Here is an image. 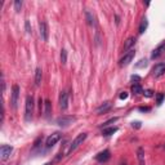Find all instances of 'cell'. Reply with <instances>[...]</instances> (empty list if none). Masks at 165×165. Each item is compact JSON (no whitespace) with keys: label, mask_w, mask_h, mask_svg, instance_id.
Returning <instances> with one entry per match:
<instances>
[{"label":"cell","mask_w":165,"mask_h":165,"mask_svg":"<svg viewBox=\"0 0 165 165\" xmlns=\"http://www.w3.org/2000/svg\"><path fill=\"white\" fill-rule=\"evenodd\" d=\"M146 66H147V59H141L140 63L135 64V67H137V69H142V67H146Z\"/></svg>","instance_id":"cell-25"},{"label":"cell","mask_w":165,"mask_h":165,"mask_svg":"<svg viewBox=\"0 0 165 165\" xmlns=\"http://www.w3.org/2000/svg\"><path fill=\"white\" fill-rule=\"evenodd\" d=\"M25 26H26V31H27L28 34H30V32H31V28H30V22L26 21V22H25Z\"/></svg>","instance_id":"cell-29"},{"label":"cell","mask_w":165,"mask_h":165,"mask_svg":"<svg viewBox=\"0 0 165 165\" xmlns=\"http://www.w3.org/2000/svg\"><path fill=\"white\" fill-rule=\"evenodd\" d=\"M61 133H58V132H56V133H53V134H50L49 137L47 138V141H45V146H47V148H50V147H53L54 144L57 143L58 141L61 140Z\"/></svg>","instance_id":"cell-5"},{"label":"cell","mask_w":165,"mask_h":165,"mask_svg":"<svg viewBox=\"0 0 165 165\" xmlns=\"http://www.w3.org/2000/svg\"><path fill=\"white\" fill-rule=\"evenodd\" d=\"M111 106H112V105H111V102H105V103H102V105L96 110L97 115H102V114H105V112H107L108 110L111 108Z\"/></svg>","instance_id":"cell-13"},{"label":"cell","mask_w":165,"mask_h":165,"mask_svg":"<svg viewBox=\"0 0 165 165\" xmlns=\"http://www.w3.org/2000/svg\"><path fill=\"white\" fill-rule=\"evenodd\" d=\"M86 137H88V134L86 133H80L77 137L72 142L70 143V146H69V148H67V152H66V155H69V154H71L72 151H75L77 147L80 146V144H83V142L86 140Z\"/></svg>","instance_id":"cell-1"},{"label":"cell","mask_w":165,"mask_h":165,"mask_svg":"<svg viewBox=\"0 0 165 165\" xmlns=\"http://www.w3.org/2000/svg\"><path fill=\"white\" fill-rule=\"evenodd\" d=\"M164 147H165V146H164Z\"/></svg>","instance_id":"cell-36"},{"label":"cell","mask_w":165,"mask_h":165,"mask_svg":"<svg viewBox=\"0 0 165 165\" xmlns=\"http://www.w3.org/2000/svg\"><path fill=\"white\" fill-rule=\"evenodd\" d=\"M147 26H148L147 18H143L142 19V22H141V25H140V34H143V32L147 30Z\"/></svg>","instance_id":"cell-20"},{"label":"cell","mask_w":165,"mask_h":165,"mask_svg":"<svg viewBox=\"0 0 165 165\" xmlns=\"http://www.w3.org/2000/svg\"><path fill=\"white\" fill-rule=\"evenodd\" d=\"M128 98V93L127 92H123L120 94V99H127Z\"/></svg>","instance_id":"cell-30"},{"label":"cell","mask_w":165,"mask_h":165,"mask_svg":"<svg viewBox=\"0 0 165 165\" xmlns=\"http://www.w3.org/2000/svg\"><path fill=\"white\" fill-rule=\"evenodd\" d=\"M52 114V103L50 101H44V115H45V118H49Z\"/></svg>","instance_id":"cell-16"},{"label":"cell","mask_w":165,"mask_h":165,"mask_svg":"<svg viewBox=\"0 0 165 165\" xmlns=\"http://www.w3.org/2000/svg\"><path fill=\"white\" fill-rule=\"evenodd\" d=\"M132 127L135 128V129H140L141 128V121H133L132 123Z\"/></svg>","instance_id":"cell-28"},{"label":"cell","mask_w":165,"mask_h":165,"mask_svg":"<svg viewBox=\"0 0 165 165\" xmlns=\"http://www.w3.org/2000/svg\"><path fill=\"white\" fill-rule=\"evenodd\" d=\"M34 97L32 96H27L26 97V114H25V119L26 121H30L34 115Z\"/></svg>","instance_id":"cell-2"},{"label":"cell","mask_w":165,"mask_h":165,"mask_svg":"<svg viewBox=\"0 0 165 165\" xmlns=\"http://www.w3.org/2000/svg\"><path fill=\"white\" fill-rule=\"evenodd\" d=\"M43 103H44L43 99L39 98V110H40V114H41V107H43Z\"/></svg>","instance_id":"cell-31"},{"label":"cell","mask_w":165,"mask_h":165,"mask_svg":"<svg viewBox=\"0 0 165 165\" xmlns=\"http://www.w3.org/2000/svg\"><path fill=\"white\" fill-rule=\"evenodd\" d=\"M41 77H43V71H41L40 67H38L36 71H35V85L36 86L41 84Z\"/></svg>","instance_id":"cell-14"},{"label":"cell","mask_w":165,"mask_h":165,"mask_svg":"<svg viewBox=\"0 0 165 165\" xmlns=\"http://www.w3.org/2000/svg\"><path fill=\"white\" fill-rule=\"evenodd\" d=\"M151 74H152V76H155V77H160L161 75H164L165 74V63L155 64L152 67V70H151Z\"/></svg>","instance_id":"cell-8"},{"label":"cell","mask_w":165,"mask_h":165,"mask_svg":"<svg viewBox=\"0 0 165 165\" xmlns=\"http://www.w3.org/2000/svg\"><path fill=\"white\" fill-rule=\"evenodd\" d=\"M18 98H19V86L18 85H13V88H12V97H11V105H12L13 110L17 108Z\"/></svg>","instance_id":"cell-4"},{"label":"cell","mask_w":165,"mask_h":165,"mask_svg":"<svg viewBox=\"0 0 165 165\" xmlns=\"http://www.w3.org/2000/svg\"><path fill=\"white\" fill-rule=\"evenodd\" d=\"M1 85H3V93L5 92V81H4V77H3V80H1Z\"/></svg>","instance_id":"cell-34"},{"label":"cell","mask_w":165,"mask_h":165,"mask_svg":"<svg viewBox=\"0 0 165 165\" xmlns=\"http://www.w3.org/2000/svg\"><path fill=\"white\" fill-rule=\"evenodd\" d=\"M59 107L62 110H66L69 107V93L67 92H61L59 94Z\"/></svg>","instance_id":"cell-9"},{"label":"cell","mask_w":165,"mask_h":165,"mask_svg":"<svg viewBox=\"0 0 165 165\" xmlns=\"http://www.w3.org/2000/svg\"><path fill=\"white\" fill-rule=\"evenodd\" d=\"M115 132H118V128H116V127H111V128H107V129H103L102 134L105 135V137H108V135L114 134Z\"/></svg>","instance_id":"cell-18"},{"label":"cell","mask_w":165,"mask_h":165,"mask_svg":"<svg viewBox=\"0 0 165 165\" xmlns=\"http://www.w3.org/2000/svg\"><path fill=\"white\" fill-rule=\"evenodd\" d=\"M137 156H138L140 165H144V151H143V148H142V147H140L137 150Z\"/></svg>","instance_id":"cell-17"},{"label":"cell","mask_w":165,"mask_h":165,"mask_svg":"<svg viewBox=\"0 0 165 165\" xmlns=\"http://www.w3.org/2000/svg\"><path fill=\"white\" fill-rule=\"evenodd\" d=\"M134 56H135V52H134V49H132V50H129L127 54H124V57L120 59V66L121 67H124V66H128L129 63L133 61V58H134Z\"/></svg>","instance_id":"cell-6"},{"label":"cell","mask_w":165,"mask_h":165,"mask_svg":"<svg viewBox=\"0 0 165 165\" xmlns=\"http://www.w3.org/2000/svg\"><path fill=\"white\" fill-rule=\"evenodd\" d=\"M123 165H127V164H123Z\"/></svg>","instance_id":"cell-35"},{"label":"cell","mask_w":165,"mask_h":165,"mask_svg":"<svg viewBox=\"0 0 165 165\" xmlns=\"http://www.w3.org/2000/svg\"><path fill=\"white\" fill-rule=\"evenodd\" d=\"M110 157H111V155H110L108 150H105V151H102V152H99L98 155H96V160L98 161V163H106Z\"/></svg>","instance_id":"cell-10"},{"label":"cell","mask_w":165,"mask_h":165,"mask_svg":"<svg viewBox=\"0 0 165 165\" xmlns=\"http://www.w3.org/2000/svg\"><path fill=\"white\" fill-rule=\"evenodd\" d=\"M132 80H133V81H140L141 77L138 76V75H133V76H132Z\"/></svg>","instance_id":"cell-32"},{"label":"cell","mask_w":165,"mask_h":165,"mask_svg":"<svg viewBox=\"0 0 165 165\" xmlns=\"http://www.w3.org/2000/svg\"><path fill=\"white\" fill-rule=\"evenodd\" d=\"M12 151H13V147H12V146H8V144H3V146L0 147V159H1V160L9 159V156H11Z\"/></svg>","instance_id":"cell-7"},{"label":"cell","mask_w":165,"mask_h":165,"mask_svg":"<svg viewBox=\"0 0 165 165\" xmlns=\"http://www.w3.org/2000/svg\"><path fill=\"white\" fill-rule=\"evenodd\" d=\"M164 98H165L164 93H159V94H157V97H156V105H157V106H160L161 103H163Z\"/></svg>","instance_id":"cell-23"},{"label":"cell","mask_w":165,"mask_h":165,"mask_svg":"<svg viewBox=\"0 0 165 165\" xmlns=\"http://www.w3.org/2000/svg\"><path fill=\"white\" fill-rule=\"evenodd\" d=\"M143 94L146 96L147 98H150V97H152V96H154V92H152V90H151V89H147V90H144V93H143Z\"/></svg>","instance_id":"cell-27"},{"label":"cell","mask_w":165,"mask_h":165,"mask_svg":"<svg viewBox=\"0 0 165 165\" xmlns=\"http://www.w3.org/2000/svg\"><path fill=\"white\" fill-rule=\"evenodd\" d=\"M118 119H119V118H112V119H110V120H107L106 123H103V124H102V127H108L110 124H112V123L118 121Z\"/></svg>","instance_id":"cell-26"},{"label":"cell","mask_w":165,"mask_h":165,"mask_svg":"<svg viewBox=\"0 0 165 165\" xmlns=\"http://www.w3.org/2000/svg\"><path fill=\"white\" fill-rule=\"evenodd\" d=\"M76 120V118L75 116H61V118H58L57 119V124L59 125V127H62V128H66V127H69L70 124H72L74 121Z\"/></svg>","instance_id":"cell-3"},{"label":"cell","mask_w":165,"mask_h":165,"mask_svg":"<svg viewBox=\"0 0 165 165\" xmlns=\"http://www.w3.org/2000/svg\"><path fill=\"white\" fill-rule=\"evenodd\" d=\"M85 17H86V21H88L89 25H94L96 23V22H94V17L90 14V12H88V11L85 12Z\"/></svg>","instance_id":"cell-22"},{"label":"cell","mask_w":165,"mask_h":165,"mask_svg":"<svg viewBox=\"0 0 165 165\" xmlns=\"http://www.w3.org/2000/svg\"><path fill=\"white\" fill-rule=\"evenodd\" d=\"M132 93L135 96L141 94V93H143V89H142V86L140 85V84H134L133 86H132Z\"/></svg>","instance_id":"cell-19"},{"label":"cell","mask_w":165,"mask_h":165,"mask_svg":"<svg viewBox=\"0 0 165 165\" xmlns=\"http://www.w3.org/2000/svg\"><path fill=\"white\" fill-rule=\"evenodd\" d=\"M61 62H62V64H66V62H67V50L66 49L61 50Z\"/></svg>","instance_id":"cell-21"},{"label":"cell","mask_w":165,"mask_h":165,"mask_svg":"<svg viewBox=\"0 0 165 165\" xmlns=\"http://www.w3.org/2000/svg\"><path fill=\"white\" fill-rule=\"evenodd\" d=\"M134 44H135V38H129L127 41H125V44H124V50L125 52H128V50H132V47H134Z\"/></svg>","instance_id":"cell-15"},{"label":"cell","mask_w":165,"mask_h":165,"mask_svg":"<svg viewBox=\"0 0 165 165\" xmlns=\"http://www.w3.org/2000/svg\"><path fill=\"white\" fill-rule=\"evenodd\" d=\"M39 27H40V36H41V40H43V41H47V40H48V26H47V23H45V22H40Z\"/></svg>","instance_id":"cell-12"},{"label":"cell","mask_w":165,"mask_h":165,"mask_svg":"<svg viewBox=\"0 0 165 165\" xmlns=\"http://www.w3.org/2000/svg\"><path fill=\"white\" fill-rule=\"evenodd\" d=\"M138 110H140L141 112H147V111H150V107H140Z\"/></svg>","instance_id":"cell-33"},{"label":"cell","mask_w":165,"mask_h":165,"mask_svg":"<svg viewBox=\"0 0 165 165\" xmlns=\"http://www.w3.org/2000/svg\"><path fill=\"white\" fill-rule=\"evenodd\" d=\"M21 8H22V1H21V0H16V1H14L16 12H19V11H21Z\"/></svg>","instance_id":"cell-24"},{"label":"cell","mask_w":165,"mask_h":165,"mask_svg":"<svg viewBox=\"0 0 165 165\" xmlns=\"http://www.w3.org/2000/svg\"><path fill=\"white\" fill-rule=\"evenodd\" d=\"M164 52H165V43L160 44L156 49H154V52L151 53V58H152V59H156V58H159L161 54L164 53Z\"/></svg>","instance_id":"cell-11"}]
</instances>
